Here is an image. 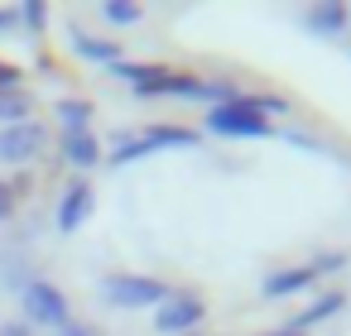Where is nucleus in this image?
Returning a JSON list of instances; mask_svg holds the SVG:
<instances>
[{
	"label": "nucleus",
	"instance_id": "ddd939ff",
	"mask_svg": "<svg viewBox=\"0 0 351 336\" xmlns=\"http://www.w3.org/2000/svg\"><path fill=\"white\" fill-rule=\"evenodd\" d=\"M298 25H303L308 34H317V39H332V34H341V29L351 25V10H346V5H337V0H327V5L303 10V15H298Z\"/></svg>",
	"mask_w": 351,
	"mask_h": 336
},
{
	"label": "nucleus",
	"instance_id": "9d476101",
	"mask_svg": "<svg viewBox=\"0 0 351 336\" xmlns=\"http://www.w3.org/2000/svg\"><path fill=\"white\" fill-rule=\"evenodd\" d=\"M68 49L82 58V63H97V68H111L125 58V49L116 39H101V34H87L82 25H68Z\"/></svg>",
	"mask_w": 351,
	"mask_h": 336
},
{
	"label": "nucleus",
	"instance_id": "4be33fe9",
	"mask_svg": "<svg viewBox=\"0 0 351 336\" xmlns=\"http://www.w3.org/2000/svg\"><path fill=\"white\" fill-rule=\"evenodd\" d=\"M0 336H34V331H29V322H5V326H0Z\"/></svg>",
	"mask_w": 351,
	"mask_h": 336
},
{
	"label": "nucleus",
	"instance_id": "39448f33",
	"mask_svg": "<svg viewBox=\"0 0 351 336\" xmlns=\"http://www.w3.org/2000/svg\"><path fill=\"white\" fill-rule=\"evenodd\" d=\"M241 87L236 82H221V77H197V73H173L169 77V101H188V106H226L236 101Z\"/></svg>",
	"mask_w": 351,
	"mask_h": 336
},
{
	"label": "nucleus",
	"instance_id": "f8f14e48",
	"mask_svg": "<svg viewBox=\"0 0 351 336\" xmlns=\"http://www.w3.org/2000/svg\"><path fill=\"white\" fill-rule=\"evenodd\" d=\"M313 283H317L313 264H293V269L265 274V279H260V293H265V298H293V293H303V288H313Z\"/></svg>",
	"mask_w": 351,
	"mask_h": 336
},
{
	"label": "nucleus",
	"instance_id": "b1692460",
	"mask_svg": "<svg viewBox=\"0 0 351 336\" xmlns=\"http://www.w3.org/2000/svg\"><path fill=\"white\" fill-rule=\"evenodd\" d=\"M260 336H298V331H289V326H279V331H260Z\"/></svg>",
	"mask_w": 351,
	"mask_h": 336
},
{
	"label": "nucleus",
	"instance_id": "f03ea898",
	"mask_svg": "<svg viewBox=\"0 0 351 336\" xmlns=\"http://www.w3.org/2000/svg\"><path fill=\"white\" fill-rule=\"evenodd\" d=\"M173 293H178V288L164 283V279H154V274H106V279L97 283V298H101L106 307H116V312H145V307L169 302Z\"/></svg>",
	"mask_w": 351,
	"mask_h": 336
},
{
	"label": "nucleus",
	"instance_id": "412c9836",
	"mask_svg": "<svg viewBox=\"0 0 351 336\" xmlns=\"http://www.w3.org/2000/svg\"><path fill=\"white\" fill-rule=\"evenodd\" d=\"M58 336H101V331H97L92 322H77V317H73V322H68V326H63Z\"/></svg>",
	"mask_w": 351,
	"mask_h": 336
},
{
	"label": "nucleus",
	"instance_id": "6ab92c4d",
	"mask_svg": "<svg viewBox=\"0 0 351 336\" xmlns=\"http://www.w3.org/2000/svg\"><path fill=\"white\" fill-rule=\"evenodd\" d=\"M20 68H10V63H0V92H20Z\"/></svg>",
	"mask_w": 351,
	"mask_h": 336
},
{
	"label": "nucleus",
	"instance_id": "9b49d317",
	"mask_svg": "<svg viewBox=\"0 0 351 336\" xmlns=\"http://www.w3.org/2000/svg\"><path fill=\"white\" fill-rule=\"evenodd\" d=\"M58 154H63V164L77 168V178H82L87 168H97V164L106 159V144H101L92 130H82V135H63V140H58Z\"/></svg>",
	"mask_w": 351,
	"mask_h": 336
},
{
	"label": "nucleus",
	"instance_id": "5701e85b",
	"mask_svg": "<svg viewBox=\"0 0 351 336\" xmlns=\"http://www.w3.org/2000/svg\"><path fill=\"white\" fill-rule=\"evenodd\" d=\"M20 25V15H15V5L10 10H0V34H5V29H15Z\"/></svg>",
	"mask_w": 351,
	"mask_h": 336
},
{
	"label": "nucleus",
	"instance_id": "dca6fc26",
	"mask_svg": "<svg viewBox=\"0 0 351 336\" xmlns=\"http://www.w3.org/2000/svg\"><path fill=\"white\" fill-rule=\"evenodd\" d=\"M34 120V96L20 87V92H0V130L5 125H25Z\"/></svg>",
	"mask_w": 351,
	"mask_h": 336
},
{
	"label": "nucleus",
	"instance_id": "1a4fd4ad",
	"mask_svg": "<svg viewBox=\"0 0 351 336\" xmlns=\"http://www.w3.org/2000/svg\"><path fill=\"white\" fill-rule=\"evenodd\" d=\"M97 211V192H92V183L87 178H73L68 188H63V197H58V211H53V226L63 231V235H73V231H82L87 226V216Z\"/></svg>",
	"mask_w": 351,
	"mask_h": 336
},
{
	"label": "nucleus",
	"instance_id": "423d86ee",
	"mask_svg": "<svg viewBox=\"0 0 351 336\" xmlns=\"http://www.w3.org/2000/svg\"><path fill=\"white\" fill-rule=\"evenodd\" d=\"M202 317H207V302L197 293H173L169 302L154 307V331L159 336H197Z\"/></svg>",
	"mask_w": 351,
	"mask_h": 336
},
{
	"label": "nucleus",
	"instance_id": "f3484780",
	"mask_svg": "<svg viewBox=\"0 0 351 336\" xmlns=\"http://www.w3.org/2000/svg\"><path fill=\"white\" fill-rule=\"evenodd\" d=\"M101 20L116 25V29H130V25L145 20V5H135V0H106V5H101Z\"/></svg>",
	"mask_w": 351,
	"mask_h": 336
},
{
	"label": "nucleus",
	"instance_id": "0eeeda50",
	"mask_svg": "<svg viewBox=\"0 0 351 336\" xmlns=\"http://www.w3.org/2000/svg\"><path fill=\"white\" fill-rule=\"evenodd\" d=\"M44 149H49V130L39 120H25V125H5V130H0V164H5V168L34 164Z\"/></svg>",
	"mask_w": 351,
	"mask_h": 336
},
{
	"label": "nucleus",
	"instance_id": "4468645a",
	"mask_svg": "<svg viewBox=\"0 0 351 336\" xmlns=\"http://www.w3.org/2000/svg\"><path fill=\"white\" fill-rule=\"evenodd\" d=\"M341 307H346V298H341V293L332 288V293H322V298H313V302H308L303 312H293V322H289V331H298V336H303L308 326H322V322H332V317H337Z\"/></svg>",
	"mask_w": 351,
	"mask_h": 336
},
{
	"label": "nucleus",
	"instance_id": "7ed1b4c3",
	"mask_svg": "<svg viewBox=\"0 0 351 336\" xmlns=\"http://www.w3.org/2000/svg\"><path fill=\"white\" fill-rule=\"evenodd\" d=\"M202 125H207V135H221V140H269L274 135V120L260 116V106H255L250 92H241L226 106L202 111Z\"/></svg>",
	"mask_w": 351,
	"mask_h": 336
},
{
	"label": "nucleus",
	"instance_id": "20e7f679",
	"mask_svg": "<svg viewBox=\"0 0 351 336\" xmlns=\"http://www.w3.org/2000/svg\"><path fill=\"white\" fill-rule=\"evenodd\" d=\"M20 312L29 326H49V331H63L73 322V302L58 283H49L44 274H34L25 288H20Z\"/></svg>",
	"mask_w": 351,
	"mask_h": 336
},
{
	"label": "nucleus",
	"instance_id": "aec40b11",
	"mask_svg": "<svg viewBox=\"0 0 351 336\" xmlns=\"http://www.w3.org/2000/svg\"><path fill=\"white\" fill-rule=\"evenodd\" d=\"M10 216H15V188L0 183V221H10Z\"/></svg>",
	"mask_w": 351,
	"mask_h": 336
},
{
	"label": "nucleus",
	"instance_id": "2eb2a0df",
	"mask_svg": "<svg viewBox=\"0 0 351 336\" xmlns=\"http://www.w3.org/2000/svg\"><path fill=\"white\" fill-rule=\"evenodd\" d=\"M53 116H58L63 135H82V130H92V101H87V96H63V101L53 106Z\"/></svg>",
	"mask_w": 351,
	"mask_h": 336
},
{
	"label": "nucleus",
	"instance_id": "6e6552de",
	"mask_svg": "<svg viewBox=\"0 0 351 336\" xmlns=\"http://www.w3.org/2000/svg\"><path fill=\"white\" fill-rule=\"evenodd\" d=\"M116 82H125L130 87V96H140V101H159V96H169V68H159V63H130V58H121V63H111L106 68Z\"/></svg>",
	"mask_w": 351,
	"mask_h": 336
},
{
	"label": "nucleus",
	"instance_id": "f257e3e1",
	"mask_svg": "<svg viewBox=\"0 0 351 336\" xmlns=\"http://www.w3.org/2000/svg\"><path fill=\"white\" fill-rule=\"evenodd\" d=\"M197 130H183V125H140V130H116L111 149H106V164L125 168V164H140L149 154H164V149H197Z\"/></svg>",
	"mask_w": 351,
	"mask_h": 336
},
{
	"label": "nucleus",
	"instance_id": "a211bd4d",
	"mask_svg": "<svg viewBox=\"0 0 351 336\" xmlns=\"http://www.w3.org/2000/svg\"><path fill=\"white\" fill-rule=\"evenodd\" d=\"M15 15H20V25H25L29 34H44V29H49V5H44V0H20Z\"/></svg>",
	"mask_w": 351,
	"mask_h": 336
}]
</instances>
